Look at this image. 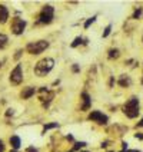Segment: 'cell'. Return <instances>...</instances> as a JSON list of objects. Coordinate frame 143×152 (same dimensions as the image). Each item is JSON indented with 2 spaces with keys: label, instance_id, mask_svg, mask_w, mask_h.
I'll return each mask as SVG.
<instances>
[{
  "label": "cell",
  "instance_id": "cell-1",
  "mask_svg": "<svg viewBox=\"0 0 143 152\" xmlns=\"http://www.w3.org/2000/svg\"><path fill=\"white\" fill-rule=\"evenodd\" d=\"M123 112H125V115H126L127 118H130V119L136 118V116L139 115V99L135 98V96L130 98V99L125 103Z\"/></svg>",
  "mask_w": 143,
  "mask_h": 152
},
{
  "label": "cell",
  "instance_id": "cell-2",
  "mask_svg": "<svg viewBox=\"0 0 143 152\" xmlns=\"http://www.w3.org/2000/svg\"><path fill=\"white\" fill-rule=\"evenodd\" d=\"M53 65H54V60L50 59V58L42 59L40 62H37V65L34 66V73L37 76H46L53 69Z\"/></svg>",
  "mask_w": 143,
  "mask_h": 152
},
{
  "label": "cell",
  "instance_id": "cell-3",
  "mask_svg": "<svg viewBox=\"0 0 143 152\" xmlns=\"http://www.w3.org/2000/svg\"><path fill=\"white\" fill-rule=\"evenodd\" d=\"M47 48H49V43L46 42V40H39V42L27 45V50H29V53H32V55H39V53H42Z\"/></svg>",
  "mask_w": 143,
  "mask_h": 152
},
{
  "label": "cell",
  "instance_id": "cell-4",
  "mask_svg": "<svg viewBox=\"0 0 143 152\" xmlns=\"http://www.w3.org/2000/svg\"><path fill=\"white\" fill-rule=\"evenodd\" d=\"M53 15H54V9L52 6H44L40 13V23H50L53 20Z\"/></svg>",
  "mask_w": 143,
  "mask_h": 152
},
{
  "label": "cell",
  "instance_id": "cell-5",
  "mask_svg": "<svg viewBox=\"0 0 143 152\" xmlns=\"http://www.w3.org/2000/svg\"><path fill=\"white\" fill-rule=\"evenodd\" d=\"M25 27H26V22L20 17H15L13 22H12V30L15 34H22L25 32Z\"/></svg>",
  "mask_w": 143,
  "mask_h": 152
},
{
  "label": "cell",
  "instance_id": "cell-6",
  "mask_svg": "<svg viewBox=\"0 0 143 152\" xmlns=\"http://www.w3.org/2000/svg\"><path fill=\"white\" fill-rule=\"evenodd\" d=\"M23 80V73H22V65H17L16 68L10 73V82L13 85H19Z\"/></svg>",
  "mask_w": 143,
  "mask_h": 152
},
{
  "label": "cell",
  "instance_id": "cell-7",
  "mask_svg": "<svg viewBox=\"0 0 143 152\" xmlns=\"http://www.w3.org/2000/svg\"><path fill=\"white\" fill-rule=\"evenodd\" d=\"M89 119L97 122V124H102V125H106V124H107V116L103 115L100 110H93L92 113L89 115Z\"/></svg>",
  "mask_w": 143,
  "mask_h": 152
},
{
  "label": "cell",
  "instance_id": "cell-8",
  "mask_svg": "<svg viewBox=\"0 0 143 152\" xmlns=\"http://www.w3.org/2000/svg\"><path fill=\"white\" fill-rule=\"evenodd\" d=\"M7 17H9L7 9L4 7V6H1V4H0V23H4V22L7 20Z\"/></svg>",
  "mask_w": 143,
  "mask_h": 152
},
{
  "label": "cell",
  "instance_id": "cell-9",
  "mask_svg": "<svg viewBox=\"0 0 143 152\" xmlns=\"http://www.w3.org/2000/svg\"><path fill=\"white\" fill-rule=\"evenodd\" d=\"M130 83H132V80H130V77H129L127 75H122V76H120V79H119V85H120V86L126 88V86H129Z\"/></svg>",
  "mask_w": 143,
  "mask_h": 152
},
{
  "label": "cell",
  "instance_id": "cell-10",
  "mask_svg": "<svg viewBox=\"0 0 143 152\" xmlns=\"http://www.w3.org/2000/svg\"><path fill=\"white\" fill-rule=\"evenodd\" d=\"M33 93H34V88H30V86H29V88H25L23 92H22V98H23V99H29Z\"/></svg>",
  "mask_w": 143,
  "mask_h": 152
},
{
  "label": "cell",
  "instance_id": "cell-11",
  "mask_svg": "<svg viewBox=\"0 0 143 152\" xmlns=\"http://www.w3.org/2000/svg\"><path fill=\"white\" fill-rule=\"evenodd\" d=\"M10 144H12V146H13L15 149L20 148V138H19V136H12V138H10Z\"/></svg>",
  "mask_w": 143,
  "mask_h": 152
},
{
  "label": "cell",
  "instance_id": "cell-12",
  "mask_svg": "<svg viewBox=\"0 0 143 152\" xmlns=\"http://www.w3.org/2000/svg\"><path fill=\"white\" fill-rule=\"evenodd\" d=\"M82 96H83V99H84V105L82 106V109L83 110L89 109V105H90V98H89V95H87V93H83Z\"/></svg>",
  "mask_w": 143,
  "mask_h": 152
},
{
  "label": "cell",
  "instance_id": "cell-13",
  "mask_svg": "<svg viewBox=\"0 0 143 152\" xmlns=\"http://www.w3.org/2000/svg\"><path fill=\"white\" fill-rule=\"evenodd\" d=\"M6 42H7V36L0 33V49H3L6 46Z\"/></svg>",
  "mask_w": 143,
  "mask_h": 152
},
{
  "label": "cell",
  "instance_id": "cell-14",
  "mask_svg": "<svg viewBox=\"0 0 143 152\" xmlns=\"http://www.w3.org/2000/svg\"><path fill=\"white\" fill-rule=\"evenodd\" d=\"M143 15V7H139L135 10V13H133V19H140Z\"/></svg>",
  "mask_w": 143,
  "mask_h": 152
},
{
  "label": "cell",
  "instance_id": "cell-15",
  "mask_svg": "<svg viewBox=\"0 0 143 152\" xmlns=\"http://www.w3.org/2000/svg\"><path fill=\"white\" fill-rule=\"evenodd\" d=\"M109 58L113 59V58H119V50L118 49H110L109 50Z\"/></svg>",
  "mask_w": 143,
  "mask_h": 152
},
{
  "label": "cell",
  "instance_id": "cell-16",
  "mask_svg": "<svg viewBox=\"0 0 143 152\" xmlns=\"http://www.w3.org/2000/svg\"><path fill=\"white\" fill-rule=\"evenodd\" d=\"M82 42H83V39H82V37H76L75 42L72 43V48H76V46H79V45H80Z\"/></svg>",
  "mask_w": 143,
  "mask_h": 152
},
{
  "label": "cell",
  "instance_id": "cell-17",
  "mask_svg": "<svg viewBox=\"0 0 143 152\" xmlns=\"http://www.w3.org/2000/svg\"><path fill=\"white\" fill-rule=\"evenodd\" d=\"M52 128H57V122H54V124H47V125H44V131H47V129H52Z\"/></svg>",
  "mask_w": 143,
  "mask_h": 152
},
{
  "label": "cell",
  "instance_id": "cell-18",
  "mask_svg": "<svg viewBox=\"0 0 143 152\" xmlns=\"http://www.w3.org/2000/svg\"><path fill=\"white\" fill-rule=\"evenodd\" d=\"M94 20H96V16L90 17V19H89V20H87V22H86V23H84V27H86V29H87V27H89V26L92 25V23H93V22H94Z\"/></svg>",
  "mask_w": 143,
  "mask_h": 152
},
{
  "label": "cell",
  "instance_id": "cell-19",
  "mask_svg": "<svg viewBox=\"0 0 143 152\" xmlns=\"http://www.w3.org/2000/svg\"><path fill=\"white\" fill-rule=\"evenodd\" d=\"M110 30H112V26H107L106 29H105V32H103V37H107L109 36V33H110Z\"/></svg>",
  "mask_w": 143,
  "mask_h": 152
},
{
  "label": "cell",
  "instance_id": "cell-20",
  "mask_svg": "<svg viewBox=\"0 0 143 152\" xmlns=\"http://www.w3.org/2000/svg\"><path fill=\"white\" fill-rule=\"evenodd\" d=\"M84 145H86V142H76L75 144V149L77 151V149H80V148H83Z\"/></svg>",
  "mask_w": 143,
  "mask_h": 152
},
{
  "label": "cell",
  "instance_id": "cell-21",
  "mask_svg": "<svg viewBox=\"0 0 143 152\" xmlns=\"http://www.w3.org/2000/svg\"><path fill=\"white\" fill-rule=\"evenodd\" d=\"M4 151V145H3V142L0 141V152H3Z\"/></svg>",
  "mask_w": 143,
  "mask_h": 152
},
{
  "label": "cell",
  "instance_id": "cell-22",
  "mask_svg": "<svg viewBox=\"0 0 143 152\" xmlns=\"http://www.w3.org/2000/svg\"><path fill=\"white\" fill-rule=\"evenodd\" d=\"M27 152H37V149H34L33 146H30V148L27 149Z\"/></svg>",
  "mask_w": 143,
  "mask_h": 152
},
{
  "label": "cell",
  "instance_id": "cell-23",
  "mask_svg": "<svg viewBox=\"0 0 143 152\" xmlns=\"http://www.w3.org/2000/svg\"><path fill=\"white\" fill-rule=\"evenodd\" d=\"M136 138H137V139H143V134H136Z\"/></svg>",
  "mask_w": 143,
  "mask_h": 152
},
{
  "label": "cell",
  "instance_id": "cell-24",
  "mask_svg": "<svg viewBox=\"0 0 143 152\" xmlns=\"http://www.w3.org/2000/svg\"><path fill=\"white\" fill-rule=\"evenodd\" d=\"M12 113H13V110H12V109H9L7 112H6V115H7V116H10V115H12Z\"/></svg>",
  "mask_w": 143,
  "mask_h": 152
},
{
  "label": "cell",
  "instance_id": "cell-25",
  "mask_svg": "<svg viewBox=\"0 0 143 152\" xmlns=\"http://www.w3.org/2000/svg\"><path fill=\"white\" fill-rule=\"evenodd\" d=\"M137 126H139V128H142V126H143V118H142V121H140V122L137 124Z\"/></svg>",
  "mask_w": 143,
  "mask_h": 152
},
{
  "label": "cell",
  "instance_id": "cell-26",
  "mask_svg": "<svg viewBox=\"0 0 143 152\" xmlns=\"http://www.w3.org/2000/svg\"><path fill=\"white\" fill-rule=\"evenodd\" d=\"M126 152H140V151H137V149H132V151H130V149H127Z\"/></svg>",
  "mask_w": 143,
  "mask_h": 152
},
{
  "label": "cell",
  "instance_id": "cell-27",
  "mask_svg": "<svg viewBox=\"0 0 143 152\" xmlns=\"http://www.w3.org/2000/svg\"><path fill=\"white\" fill-rule=\"evenodd\" d=\"M82 152H87V151H82Z\"/></svg>",
  "mask_w": 143,
  "mask_h": 152
}]
</instances>
